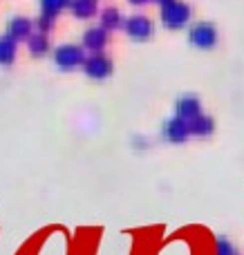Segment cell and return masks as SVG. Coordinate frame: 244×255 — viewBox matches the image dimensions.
Masks as SVG:
<instances>
[{
	"label": "cell",
	"mask_w": 244,
	"mask_h": 255,
	"mask_svg": "<svg viewBox=\"0 0 244 255\" xmlns=\"http://www.w3.org/2000/svg\"><path fill=\"white\" fill-rule=\"evenodd\" d=\"M85 49L81 45H72V43H65V45H58L54 49V65L63 72H72L76 67H83L85 63Z\"/></svg>",
	"instance_id": "cell-1"
},
{
	"label": "cell",
	"mask_w": 244,
	"mask_h": 255,
	"mask_svg": "<svg viewBox=\"0 0 244 255\" xmlns=\"http://www.w3.org/2000/svg\"><path fill=\"white\" fill-rule=\"evenodd\" d=\"M188 20H191V7L186 2L175 0V2L161 7V22L168 29H182Z\"/></svg>",
	"instance_id": "cell-2"
},
{
	"label": "cell",
	"mask_w": 244,
	"mask_h": 255,
	"mask_svg": "<svg viewBox=\"0 0 244 255\" xmlns=\"http://www.w3.org/2000/svg\"><path fill=\"white\" fill-rule=\"evenodd\" d=\"M188 43L197 49H213L218 45V29L211 22H195L188 31Z\"/></svg>",
	"instance_id": "cell-3"
},
{
	"label": "cell",
	"mask_w": 244,
	"mask_h": 255,
	"mask_svg": "<svg viewBox=\"0 0 244 255\" xmlns=\"http://www.w3.org/2000/svg\"><path fill=\"white\" fill-rule=\"evenodd\" d=\"M83 72L88 79L103 81L112 74V61L106 56V54H90L83 63Z\"/></svg>",
	"instance_id": "cell-4"
},
{
	"label": "cell",
	"mask_w": 244,
	"mask_h": 255,
	"mask_svg": "<svg viewBox=\"0 0 244 255\" xmlns=\"http://www.w3.org/2000/svg\"><path fill=\"white\" fill-rule=\"evenodd\" d=\"M123 29L132 40H148L152 36V31H155V25H152V20L148 16L137 13V16H130L123 22Z\"/></svg>",
	"instance_id": "cell-5"
},
{
	"label": "cell",
	"mask_w": 244,
	"mask_h": 255,
	"mask_svg": "<svg viewBox=\"0 0 244 255\" xmlns=\"http://www.w3.org/2000/svg\"><path fill=\"white\" fill-rule=\"evenodd\" d=\"M191 136V124L179 117H173L164 124V139H168L170 143H184Z\"/></svg>",
	"instance_id": "cell-6"
},
{
	"label": "cell",
	"mask_w": 244,
	"mask_h": 255,
	"mask_svg": "<svg viewBox=\"0 0 244 255\" xmlns=\"http://www.w3.org/2000/svg\"><path fill=\"white\" fill-rule=\"evenodd\" d=\"M175 112H177L179 119L191 124L193 119H197V117L202 115V103L195 94H184V97H179L177 103H175Z\"/></svg>",
	"instance_id": "cell-7"
},
{
	"label": "cell",
	"mask_w": 244,
	"mask_h": 255,
	"mask_svg": "<svg viewBox=\"0 0 244 255\" xmlns=\"http://www.w3.org/2000/svg\"><path fill=\"white\" fill-rule=\"evenodd\" d=\"M108 45V31L103 27H90L83 31V40H81V47L90 49L92 54H103Z\"/></svg>",
	"instance_id": "cell-8"
},
{
	"label": "cell",
	"mask_w": 244,
	"mask_h": 255,
	"mask_svg": "<svg viewBox=\"0 0 244 255\" xmlns=\"http://www.w3.org/2000/svg\"><path fill=\"white\" fill-rule=\"evenodd\" d=\"M7 36H11L16 43L29 40L31 36H34V22L25 16H13L11 20L7 22Z\"/></svg>",
	"instance_id": "cell-9"
},
{
	"label": "cell",
	"mask_w": 244,
	"mask_h": 255,
	"mask_svg": "<svg viewBox=\"0 0 244 255\" xmlns=\"http://www.w3.org/2000/svg\"><path fill=\"white\" fill-rule=\"evenodd\" d=\"M16 54H18V43L11 38V36L2 34V36H0V67L13 65Z\"/></svg>",
	"instance_id": "cell-10"
},
{
	"label": "cell",
	"mask_w": 244,
	"mask_h": 255,
	"mask_svg": "<svg viewBox=\"0 0 244 255\" xmlns=\"http://www.w3.org/2000/svg\"><path fill=\"white\" fill-rule=\"evenodd\" d=\"M70 11L81 20H90V18H94L99 13V4L97 0H72Z\"/></svg>",
	"instance_id": "cell-11"
},
{
	"label": "cell",
	"mask_w": 244,
	"mask_h": 255,
	"mask_svg": "<svg viewBox=\"0 0 244 255\" xmlns=\"http://www.w3.org/2000/svg\"><path fill=\"white\" fill-rule=\"evenodd\" d=\"M99 20H101V25L106 31H115L119 29V27H123V16H121V11L117 7H106L101 13H99Z\"/></svg>",
	"instance_id": "cell-12"
},
{
	"label": "cell",
	"mask_w": 244,
	"mask_h": 255,
	"mask_svg": "<svg viewBox=\"0 0 244 255\" xmlns=\"http://www.w3.org/2000/svg\"><path fill=\"white\" fill-rule=\"evenodd\" d=\"M213 130H215L213 119H211V117H206V115H200L197 119L191 121V134H195V136L206 139V136L213 134Z\"/></svg>",
	"instance_id": "cell-13"
},
{
	"label": "cell",
	"mask_w": 244,
	"mask_h": 255,
	"mask_svg": "<svg viewBox=\"0 0 244 255\" xmlns=\"http://www.w3.org/2000/svg\"><path fill=\"white\" fill-rule=\"evenodd\" d=\"M49 47H52V45H49V38L45 34H38V31L27 40V49H29V54L31 56H36V58L45 56V54L49 52Z\"/></svg>",
	"instance_id": "cell-14"
},
{
	"label": "cell",
	"mask_w": 244,
	"mask_h": 255,
	"mask_svg": "<svg viewBox=\"0 0 244 255\" xmlns=\"http://www.w3.org/2000/svg\"><path fill=\"white\" fill-rule=\"evenodd\" d=\"M70 2L72 0H40V13L56 18L61 11L70 9Z\"/></svg>",
	"instance_id": "cell-15"
},
{
	"label": "cell",
	"mask_w": 244,
	"mask_h": 255,
	"mask_svg": "<svg viewBox=\"0 0 244 255\" xmlns=\"http://www.w3.org/2000/svg\"><path fill=\"white\" fill-rule=\"evenodd\" d=\"M54 20H56V18H52V16H45V13H40V16L36 18L34 27H36V29H38V34H45V36H47L49 31L54 29Z\"/></svg>",
	"instance_id": "cell-16"
},
{
	"label": "cell",
	"mask_w": 244,
	"mask_h": 255,
	"mask_svg": "<svg viewBox=\"0 0 244 255\" xmlns=\"http://www.w3.org/2000/svg\"><path fill=\"white\" fill-rule=\"evenodd\" d=\"M218 255H233V247L224 238L218 240Z\"/></svg>",
	"instance_id": "cell-17"
},
{
	"label": "cell",
	"mask_w": 244,
	"mask_h": 255,
	"mask_svg": "<svg viewBox=\"0 0 244 255\" xmlns=\"http://www.w3.org/2000/svg\"><path fill=\"white\" fill-rule=\"evenodd\" d=\"M130 4H134V7H141V4H146L148 0H128Z\"/></svg>",
	"instance_id": "cell-18"
},
{
	"label": "cell",
	"mask_w": 244,
	"mask_h": 255,
	"mask_svg": "<svg viewBox=\"0 0 244 255\" xmlns=\"http://www.w3.org/2000/svg\"><path fill=\"white\" fill-rule=\"evenodd\" d=\"M155 2H159L161 7H166V4H170V2H175V0H155Z\"/></svg>",
	"instance_id": "cell-19"
}]
</instances>
